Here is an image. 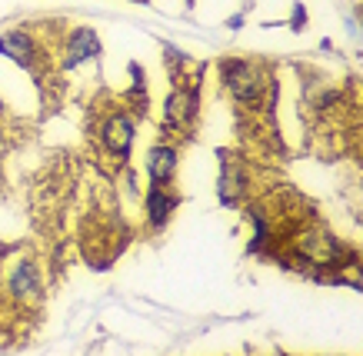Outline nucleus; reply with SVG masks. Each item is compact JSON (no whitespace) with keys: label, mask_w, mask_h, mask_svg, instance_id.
<instances>
[{"label":"nucleus","mask_w":363,"mask_h":356,"mask_svg":"<svg viewBox=\"0 0 363 356\" xmlns=\"http://www.w3.org/2000/svg\"><path fill=\"white\" fill-rule=\"evenodd\" d=\"M217 77L227 101L240 113H257L277 93L274 67L264 57H223L217 60Z\"/></svg>","instance_id":"1"},{"label":"nucleus","mask_w":363,"mask_h":356,"mask_svg":"<svg viewBox=\"0 0 363 356\" xmlns=\"http://www.w3.org/2000/svg\"><path fill=\"white\" fill-rule=\"evenodd\" d=\"M170 93L164 97V134L174 140H190L200 120V67L170 70Z\"/></svg>","instance_id":"2"},{"label":"nucleus","mask_w":363,"mask_h":356,"mask_svg":"<svg viewBox=\"0 0 363 356\" xmlns=\"http://www.w3.org/2000/svg\"><path fill=\"white\" fill-rule=\"evenodd\" d=\"M133 107H107L97 117V130H94V144L107 163H113V170H121L127 163V156L133 150V134H137V123H133Z\"/></svg>","instance_id":"3"},{"label":"nucleus","mask_w":363,"mask_h":356,"mask_svg":"<svg viewBox=\"0 0 363 356\" xmlns=\"http://www.w3.org/2000/svg\"><path fill=\"white\" fill-rule=\"evenodd\" d=\"M0 57L13 60V64L21 70H27L30 77L44 80V74L50 70V64H54L57 50L44 47L37 27H11V30L0 34Z\"/></svg>","instance_id":"4"},{"label":"nucleus","mask_w":363,"mask_h":356,"mask_svg":"<svg viewBox=\"0 0 363 356\" xmlns=\"http://www.w3.org/2000/svg\"><path fill=\"white\" fill-rule=\"evenodd\" d=\"M4 293L11 297L13 306H23V310H33L44 303V270L37 263V256L27 250L13 260L7 273H4Z\"/></svg>","instance_id":"5"},{"label":"nucleus","mask_w":363,"mask_h":356,"mask_svg":"<svg viewBox=\"0 0 363 356\" xmlns=\"http://www.w3.org/2000/svg\"><path fill=\"white\" fill-rule=\"evenodd\" d=\"M217 160H220V173H217V200H220L223 207H240V203H247V197L253 193L247 156L237 154V150H217Z\"/></svg>","instance_id":"6"},{"label":"nucleus","mask_w":363,"mask_h":356,"mask_svg":"<svg viewBox=\"0 0 363 356\" xmlns=\"http://www.w3.org/2000/svg\"><path fill=\"white\" fill-rule=\"evenodd\" d=\"M100 54H104V47H100V37L94 27H70L60 37V47H57V67L77 70L90 60H97Z\"/></svg>","instance_id":"7"},{"label":"nucleus","mask_w":363,"mask_h":356,"mask_svg":"<svg viewBox=\"0 0 363 356\" xmlns=\"http://www.w3.org/2000/svg\"><path fill=\"white\" fill-rule=\"evenodd\" d=\"M177 207H180L177 183H147V190H143V226H147V234L167 230Z\"/></svg>","instance_id":"8"},{"label":"nucleus","mask_w":363,"mask_h":356,"mask_svg":"<svg viewBox=\"0 0 363 356\" xmlns=\"http://www.w3.org/2000/svg\"><path fill=\"white\" fill-rule=\"evenodd\" d=\"M143 173H147V183H177V173H180V147L174 140L150 144L147 154H143Z\"/></svg>","instance_id":"9"},{"label":"nucleus","mask_w":363,"mask_h":356,"mask_svg":"<svg viewBox=\"0 0 363 356\" xmlns=\"http://www.w3.org/2000/svg\"><path fill=\"white\" fill-rule=\"evenodd\" d=\"M307 23H310V13H307V4H294L290 7V21H286V27H290V34H303L307 30Z\"/></svg>","instance_id":"10"},{"label":"nucleus","mask_w":363,"mask_h":356,"mask_svg":"<svg viewBox=\"0 0 363 356\" xmlns=\"http://www.w3.org/2000/svg\"><path fill=\"white\" fill-rule=\"evenodd\" d=\"M7 113H11V110H7V103L0 101V120H7Z\"/></svg>","instance_id":"11"},{"label":"nucleus","mask_w":363,"mask_h":356,"mask_svg":"<svg viewBox=\"0 0 363 356\" xmlns=\"http://www.w3.org/2000/svg\"><path fill=\"white\" fill-rule=\"evenodd\" d=\"M140 4H147V0H140Z\"/></svg>","instance_id":"12"}]
</instances>
